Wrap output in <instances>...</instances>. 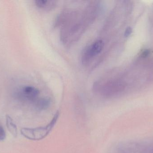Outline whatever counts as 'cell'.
Returning <instances> with one entry per match:
<instances>
[{"label": "cell", "mask_w": 153, "mask_h": 153, "mask_svg": "<svg viewBox=\"0 0 153 153\" xmlns=\"http://www.w3.org/2000/svg\"><path fill=\"white\" fill-rule=\"evenodd\" d=\"M59 117V111L55 114L53 119L46 126L35 128H22L21 133L22 135L30 140L39 141L46 137L56 124Z\"/></svg>", "instance_id": "6da1fadb"}, {"label": "cell", "mask_w": 153, "mask_h": 153, "mask_svg": "<svg viewBox=\"0 0 153 153\" xmlns=\"http://www.w3.org/2000/svg\"><path fill=\"white\" fill-rule=\"evenodd\" d=\"M39 94L38 89L33 86H26L22 87L16 93L19 99L29 101L35 102Z\"/></svg>", "instance_id": "7a4b0ae2"}, {"label": "cell", "mask_w": 153, "mask_h": 153, "mask_svg": "<svg viewBox=\"0 0 153 153\" xmlns=\"http://www.w3.org/2000/svg\"><path fill=\"white\" fill-rule=\"evenodd\" d=\"M104 43L102 40H99L94 42L88 47L84 52L82 62H87L90 58L96 56L101 52L104 48Z\"/></svg>", "instance_id": "3957f363"}, {"label": "cell", "mask_w": 153, "mask_h": 153, "mask_svg": "<svg viewBox=\"0 0 153 153\" xmlns=\"http://www.w3.org/2000/svg\"><path fill=\"white\" fill-rule=\"evenodd\" d=\"M35 102V107L36 109L42 110L46 109L50 106L51 101L48 98H42L37 99Z\"/></svg>", "instance_id": "277c9868"}, {"label": "cell", "mask_w": 153, "mask_h": 153, "mask_svg": "<svg viewBox=\"0 0 153 153\" xmlns=\"http://www.w3.org/2000/svg\"><path fill=\"white\" fill-rule=\"evenodd\" d=\"M6 125L9 132L13 136L16 137L18 135L17 126L13 123L12 118L8 115H6Z\"/></svg>", "instance_id": "5b68a950"}, {"label": "cell", "mask_w": 153, "mask_h": 153, "mask_svg": "<svg viewBox=\"0 0 153 153\" xmlns=\"http://www.w3.org/2000/svg\"><path fill=\"white\" fill-rule=\"evenodd\" d=\"M54 1L47 0H36L35 1L36 4L39 8L44 9H51L55 5Z\"/></svg>", "instance_id": "8992f818"}, {"label": "cell", "mask_w": 153, "mask_h": 153, "mask_svg": "<svg viewBox=\"0 0 153 153\" xmlns=\"http://www.w3.org/2000/svg\"><path fill=\"white\" fill-rule=\"evenodd\" d=\"M6 134L4 128L0 125V141H2L5 139Z\"/></svg>", "instance_id": "52a82bcc"}, {"label": "cell", "mask_w": 153, "mask_h": 153, "mask_svg": "<svg viewBox=\"0 0 153 153\" xmlns=\"http://www.w3.org/2000/svg\"><path fill=\"white\" fill-rule=\"evenodd\" d=\"M132 32V29L130 27H128V28H127L126 29V31L125 32V37H128V36H130L131 35V33Z\"/></svg>", "instance_id": "ba28073f"}, {"label": "cell", "mask_w": 153, "mask_h": 153, "mask_svg": "<svg viewBox=\"0 0 153 153\" xmlns=\"http://www.w3.org/2000/svg\"><path fill=\"white\" fill-rule=\"evenodd\" d=\"M150 54V51L148 49L145 50L142 54V57H146L149 55Z\"/></svg>", "instance_id": "9c48e42d"}]
</instances>
